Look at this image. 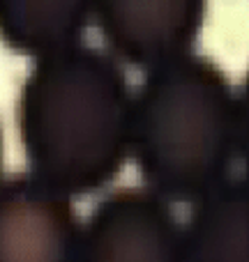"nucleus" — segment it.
Here are the masks:
<instances>
[{"label":"nucleus","instance_id":"nucleus-1","mask_svg":"<svg viewBox=\"0 0 249 262\" xmlns=\"http://www.w3.org/2000/svg\"><path fill=\"white\" fill-rule=\"evenodd\" d=\"M134 92L123 64L76 44L32 60L16 97V131L28 172L81 198L104 191L131 159Z\"/></svg>","mask_w":249,"mask_h":262},{"label":"nucleus","instance_id":"nucleus-2","mask_svg":"<svg viewBox=\"0 0 249 262\" xmlns=\"http://www.w3.org/2000/svg\"><path fill=\"white\" fill-rule=\"evenodd\" d=\"M131 161L143 186L173 205H194L231 180L238 90L215 60L189 53L145 72L134 92Z\"/></svg>","mask_w":249,"mask_h":262},{"label":"nucleus","instance_id":"nucleus-3","mask_svg":"<svg viewBox=\"0 0 249 262\" xmlns=\"http://www.w3.org/2000/svg\"><path fill=\"white\" fill-rule=\"evenodd\" d=\"M79 262H185V223L148 186L109 191L83 221Z\"/></svg>","mask_w":249,"mask_h":262},{"label":"nucleus","instance_id":"nucleus-4","mask_svg":"<svg viewBox=\"0 0 249 262\" xmlns=\"http://www.w3.org/2000/svg\"><path fill=\"white\" fill-rule=\"evenodd\" d=\"M205 21V0H95L109 53L141 72L194 53Z\"/></svg>","mask_w":249,"mask_h":262},{"label":"nucleus","instance_id":"nucleus-5","mask_svg":"<svg viewBox=\"0 0 249 262\" xmlns=\"http://www.w3.org/2000/svg\"><path fill=\"white\" fill-rule=\"evenodd\" d=\"M72 200L30 172L0 182V262H79L83 221Z\"/></svg>","mask_w":249,"mask_h":262},{"label":"nucleus","instance_id":"nucleus-6","mask_svg":"<svg viewBox=\"0 0 249 262\" xmlns=\"http://www.w3.org/2000/svg\"><path fill=\"white\" fill-rule=\"evenodd\" d=\"M95 16V0H0V41L40 60L81 44Z\"/></svg>","mask_w":249,"mask_h":262},{"label":"nucleus","instance_id":"nucleus-7","mask_svg":"<svg viewBox=\"0 0 249 262\" xmlns=\"http://www.w3.org/2000/svg\"><path fill=\"white\" fill-rule=\"evenodd\" d=\"M185 223V262H249V180L231 177L210 191Z\"/></svg>","mask_w":249,"mask_h":262},{"label":"nucleus","instance_id":"nucleus-8","mask_svg":"<svg viewBox=\"0 0 249 262\" xmlns=\"http://www.w3.org/2000/svg\"><path fill=\"white\" fill-rule=\"evenodd\" d=\"M238 161L249 180V69L238 88Z\"/></svg>","mask_w":249,"mask_h":262},{"label":"nucleus","instance_id":"nucleus-9","mask_svg":"<svg viewBox=\"0 0 249 262\" xmlns=\"http://www.w3.org/2000/svg\"><path fill=\"white\" fill-rule=\"evenodd\" d=\"M0 182H3V136H0Z\"/></svg>","mask_w":249,"mask_h":262}]
</instances>
